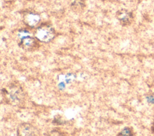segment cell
<instances>
[{
    "instance_id": "1",
    "label": "cell",
    "mask_w": 154,
    "mask_h": 136,
    "mask_svg": "<svg viewBox=\"0 0 154 136\" xmlns=\"http://www.w3.org/2000/svg\"><path fill=\"white\" fill-rule=\"evenodd\" d=\"M55 32L54 28L48 24H43L37 28L35 32V37L42 42L48 43L55 37Z\"/></svg>"
},
{
    "instance_id": "2",
    "label": "cell",
    "mask_w": 154,
    "mask_h": 136,
    "mask_svg": "<svg viewBox=\"0 0 154 136\" xmlns=\"http://www.w3.org/2000/svg\"><path fill=\"white\" fill-rule=\"evenodd\" d=\"M3 90L5 92L4 95H8V98L14 103L20 102L23 97V93L20 86L13 84L10 86L8 90L6 89Z\"/></svg>"
},
{
    "instance_id": "3",
    "label": "cell",
    "mask_w": 154,
    "mask_h": 136,
    "mask_svg": "<svg viewBox=\"0 0 154 136\" xmlns=\"http://www.w3.org/2000/svg\"><path fill=\"white\" fill-rule=\"evenodd\" d=\"M19 46L25 50L32 51L38 47V43L37 40L31 37L26 36L20 38Z\"/></svg>"
},
{
    "instance_id": "4",
    "label": "cell",
    "mask_w": 154,
    "mask_h": 136,
    "mask_svg": "<svg viewBox=\"0 0 154 136\" xmlns=\"http://www.w3.org/2000/svg\"><path fill=\"white\" fill-rule=\"evenodd\" d=\"M116 17L120 23L123 26L130 25L133 20L132 14L125 9L119 10L116 13Z\"/></svg>"
},
{
    "instance_id": "5",
    "label": "cell",
    "mask_w": 154,
    "mask_h": 136,
    "mask_svg": "<svg viewBox=\"0 0 154 136\" xmlns=\"http://www.w3.org/2000/svg\"><path fill=\"white\" fill-rule=\"evenodd\" d=\"M18 135H38V131L32 125L23 123L20 124L17 128Z\"/></svg>"
},
{
    "instance_id": "6",
    "label": "cell",
    "mask_w": 154,
    "mask_h": 136,
    "mask_svg": "<svg viewBox=\"0 0 154 136\" xmlns=\"http://www.w3.org/2000/svg\"><path fill=\"white\" fill-rule=\"evenodd\" d=\"M23 19L24 23L26 25L32 28L35 26L38 23L40 18L39 15L36 13L32 12H28L24 14Z\"/></svg>"
},
{
    "instance_id": "7",
    "label": "cell",
    "mask_w": 154,
    "mask_h": 136,
    "mask_svg": "<svg viewBox=\"0 0 154 136\" xmlns=\"http://www.w3.org/2000/svg\"><path fill=\"white\" fill-rule=\"evenodd\" d=\"M131 130L128 128H125L119 134V135H131Z\"/></svg>"
},
{
    "instance_id": "8",
    "label": "cell",
    "mask_w": 154,
    "mask_h": 136,
    "mask_svg": "<svg viewBox=\"0 0 154 136\" xmlns=\"http://www.w3.org/2000/svg\"><path fill=\"white\" fill-rule=\"evenodd\" d=\"M28 34H29V33L28 31L22 30V31H19V36L20 37V38H23V37H24L28 36Z\"/></svg>"
}]
</instances>
